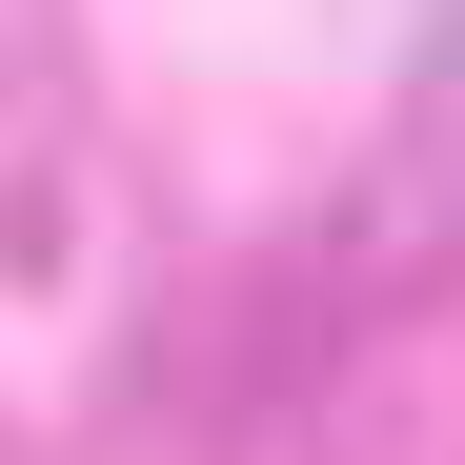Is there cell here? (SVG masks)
Here are the masks:
<instances>
[{
	"label": "cell",
	"mask_w": 465,
	"mask_h": 465,
	"mask_svg": "<svg viewBox=\"0 0 465 465\" xmlns=\"http://www.w3.org/2000/svg\"><path fill=\"white\" fill-rule=\"evenodd\" d=\"M163 344V223L41 21H0V445L102 425Z\"/></svg>",
	"instance_id": "1"
},
{
	"label": "cell",
	"mask_w": 465,
	"mask_h": 465,
	"mask_svg": "<svg viewBox=\"0 0 465 465\" xmlns=\"http://www.w3.org/2000/svg\"><path fill=\"white\" fill-rule=\"evenodd\" d=\"M303 465H465V223L303 344Z\"/></svg>",
	"instance_id": "2"
}]
</instances>
